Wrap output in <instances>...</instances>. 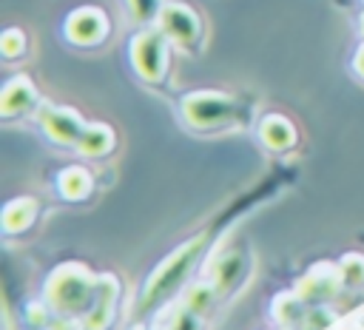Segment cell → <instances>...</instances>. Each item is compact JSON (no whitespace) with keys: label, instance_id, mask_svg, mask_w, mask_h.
I'll return each mask as SVG.
<instances>
[{"label":"cell","instance_id":"obj_10","mask_svg":"<svg viewBox=\"0 0 364 330\" xmlns=\"http://www.w3.org/2000/svg\"><path fill=\"white\" fill-rule=\"evenodd\" d=\"M34 105H37V88L26 74H17L3 85V91H0V114L6 119L28 114Z\"/></svg>","mask_w":364,"mask_h":330},{"label":"cell","instance_id":"obj_14","mask_svg":"<svg viewBox=\"0 0 364 330\" xmlns=\"http://www.w3.org/2000/svg\"><path fill=\"white\" fill-rule=\"evenodd\" d=\"M77 148H80L82 156H91V159L105 156L114 148V131L105 122H88L82 137H80V142H77Z\"/></svg>","mask_w":364,"mask_h":330},{"label":"cell","instance_id":"obj_1","mask_svg":"<svg viewBox=\"0 0 364 330\" xmlns=\"http://www.w3.org/2000/svg\"><path fill=\"white\" fill-rule=\"evenodd\" d=\"M208 250V233H199L188 242H182L176 250H171L145 279L142 293H139V310H156L159 304H165L171 296L179 293V287L188 282V276L193 273L196 262L202 259V253Z\"/></svg>","mask_w":364,"mask_h":330},{"label":"cell","instance_id":"obj_4","mask_svg":"<svg viewBox=\"0 0 364 330\" xmlns=\"http://www.w3.org/2000/svg\"><path fill=\"white\" fill-rule=\"evenodd\" d=\"M168 57H171V40L165 37L162 28H142L131 40V63L136 74L148 82H159L165 77Z\"/></svg>","mask_w":364,"mask_h":330},{"label":"cell","instance_id":"obj_23","mask_svg":"<svg viewBox=\"0 0 364 330\" xmlns=\"http://www.w3.org/2000/svg\"><path fill=\"white\" fill-rule=\"evenodd\" d=\"M134 330H148V327H134Z\"/></svg>","mask_w":364,"mask_h":330},{"label":"cell","instance_id":"obj_11","mask_svg":"<svg viewBox=\"0 0 364 330\" xmlns=\"http://www.w3.org/2000/svg\"><path fill=\"white\" fill-rule=\"evenodd\" d=\"M259 139L270 151H290L296 145V125L284 114H267L259 122Z\"/></svg>","mask_w":364,"mask_h":330},{"label":"cell","instance_id":"obj_8","mask_svg":"<svg viewBox=\"0 0 364 330\" xmlns=\"http://www.w3.org/2000/svg\"><path fill=\"white\" fill-rule=\"evenodd\" d=\"M338 287H344L341 282V273H338V265H330V262H318L313 265L296 284V293L307 302V304H321L327 299H333L338 293Z\"/></svg>","mask_w":364,"mask_h":330},{"label":"cell","instance_id":"obj_18","mask_svg":"<svg viewBox=\"0 0 364 330\" xmlns=\"http://www.w3.org/2000/svg\"><path fill=\"white\" fill-rule=\"evenodd\" d=\"M216 293H219V290L213 287V282L193 284V287L185 293V307H188V310H193V313H199V316H205V313L213 307Z\"/></svg>","mask_w":364,"mask_h":330},{"label":"cell","instance_id":"obj_19","mask_svg":"<svg viewBox=\"0 0 364 330\" xmlns=\"http://www.w3.org/2000/svg\"><path fill=\"white\" fill-rule=\"evenodd\" d=\"M125 3H128V9H131V17L139 20V23H154V20H159V14H162V9H165L162 0H125Z\"/></svg>","mask_w":364,"mask_h":330},{"label":"cell","instance_id":"obj_22","mask_svg":"<svg viewBox=\"0 0 364 330\" xmlns=\"http://www.w3.org/2000/svg\"><path fill=\"white\" fill-rule=\"evenodd\" d=\"M353 65H355V71H358V74L364 77V46H361V48L355 51V60H353Z\"/></svg>","mask_w":364,"mask_h":330},{"label":"cell","instance_id":"obj_7","mask_svg":"<svg viewBox=\"0 0 364 330\" xmlns=\"http://www.w3.org/2000/svg\"><path fill=\"white\" fill-rule=\"evenodd\" d=\"M37 119H40L43 131L48 134V139H54L60 145H77L80 137H82V131H85V125H88L68 105H43L40 114H37Z\"/></svg>","mask_w":364,"mask_h":330},{"label":"cell","instance_id":"obj_17","mask_svg":"<svg viewBox=\"0 0 364 330\" xmlns=\"http://www.w3.org/2000/svg\"><path fill=\"white\" fill-rule=\"evenodd\" d=\"M338 273H341V282L344 287L355 290V287H364V253H344L341 262H338Z\"/></svg>","mask_w":364,"mask_h":330},{"label":"cell","instance_id":"obj_15","mask_svg":"<svg viewBox=\"0 0 364 330\" xmlns=\"http://www.w3.org/2000/svg\"><path fill=\"white\" fill-rule=\"evenodd\" d=\"M57 188H60V193H63L65 199L80 202V199H85V196L91 193L94 179H91V174H88L82 165H71V168L60 171V176H57Z\"/></svg>","mask_w":364,"mask_h":330},{"label":"cell","instance_id":"obj_3","mask_svg":"<svg viewBox=\"0 0 364 330\" xmlns=\"http://www.w3.org/2000/svg\"><path fill=\"white\" fill-rule=\"evenodd\" d=\"M182 119L196 131H216L236 119V100L225 91H191L182 97Z\"/></svg>","mask_w":364,"mask_h":330},{"label":"cell","instance_id":"obj_5","mask_svg":"<svg viewBox=\"0 0 364 330\" xmlns=\"http://www.w3.org/2000/svg\"><path fill=\"white\" fill-rule=\"evenodd\" d=\"M156 23L165 37L179 48H193L202 37V20L188 3H165Z\"/></svg>","mask_w":364,"mask_h":330},{"label":"cell","instance_id":"obj_9","mask_svg":"<svg viewBox=\"0 0 364 330\" xmlns=\"http://www.w3.org/2000/svg\"><path fill=\"white\" fill-rule=\"evenodd\" d=\"M117 302H119V279L114 273H100L91 310L85 313V330H108L117 313Z\"/></svg>","mask_w":364,"mask_h":330},{"label":"cell","instance_id":"obj_21","mask_svg":"<svg viewBox=\"0 0 364 330\" xmlns=\"http://www.w3.org/2000/svg\"><path fill=\"white\" fill-rule=\"evenodd\" d=\"M199 327H202V316L188 307H182L179 316L173 319V330H199Z\"/></svg>","mask_w":364,"mask_h":330},{"label":"cell","instance_id":"obj_20","mask_svg":"<svg viewBox=\"0 0 364 330\" xmlns=\"http://www.w3.org/2000/svg\"><path fill=\"white\" fill-rule=\"evenodd\" d=\"M0 51L6 60H14L20 54H26V34L23 28H6L0 37Z\"/></svg>","mask_w":364,"mask_h":330},{"label":"cell","instance_id":"obj_6","mask_svg":"<svg viewBox=\"0 0 364 330\" xmlns=\"http://www.w3.org/2000/svg\"><path fill=\"white\" fill-rule=\"evenodd\" d=\"M65 37L74 46H100L108 37V14L97 6H80L65 17Z\"/></svg>","mask_w":364,"mask_h":330},{"label":"cell","instance_id":"obj_24","mask_svg":"<svg viewBox=\"0 0 364 330\" xmlns=\"http://www.w3.org/2000/svg\"><path fill=\"white\" fill-rule=\"evenodd\" d=\"M361 28H364V20H361Z\"/></svg>","mask_w":364,"mask_h":330},{"label":"cell","instance_id":"obj_13","mask_svg":"<svg viewBox=\"0 0 364 330\" xmlns=\"http://www.w3.org/2000/svg\"><path fill=\"white\" fill-rule=\"evenodd\" d=\"M245 270H247V259H245V253H242V250H228V253L216 262L210 282H213V287H216L219 293H225V290H233V287L242 282Z\"/></svg>","mask_w":364,"mask_h":330},{"label":"cell","instance_id":"obj_12","mask_svg":"<svg viewBox=\"0 0 364 330\" xmlns=\"http://www.w3.org/2000/svg\"><path fill=\"white\" fill-rule=\"evenodd\" d=\"M34 219H37V202L31 196H14L3 205L0 225L6 233H23L26 228H31Z\"/></svg>","mask_w":364,"mask_h":330},{"label":"cell","instance_id":"obj_16","mask_svg":"<svg viewBox=\"0 0 364 330\" xmlns=\"http://www.w3.org/2000/svg\"><path fill=\"white\" fill-rule=\"evenodd\" d=\"M304 299L293 290V293H282L276 296L273 302V316L282 327H296V324H304L307 321V310H304Z\"/></svg>","mask_w":364,"mask_h":330},{"label":"cell","instance_id":"obj_2","mask_svg":"<svg viewBox=\"0 0 364 330\" xmlns=\"http://www.w3.org/2000/svg\"><path fill=\"white\" fill-rule=\"evenodd\" d=\"M100 276H94L82 262H65L51 270L46 282V299L57 313L85 316L91 310Z\"/></svg>","mask_w":364,"mask_h":330}]
</instances>
